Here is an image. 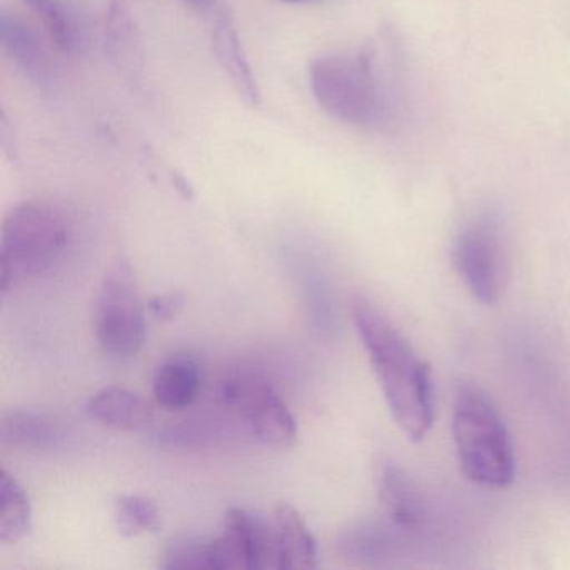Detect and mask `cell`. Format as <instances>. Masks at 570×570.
Segmentation results:
<instances>
[{"label":"cell","mask_w":570,"mask_h":570,"mask_svg":"<svg viewBox=\"0 0 570 570\" xmlns=\"http://www.w3.org/2000/svg\"><path fill=\"white\" fill-rule=\"evenodd\" d=\"M352 316L393 420L406 436L420 442L433 425L429 366L365 296L353 299Z\"/></svg>","instance_id":"1"},{"label":"cell","mask_w":570,"mask_h":570,"mask_svg":"<svg viewBox=\"0 0 570 570\" xmlns=\"http://www.w3.org/2000/svg\"><path fill=\"white\" fill-rule=\"evenodd\" d=\"M71 219L52 203L31 199L6 215L0 242V293L8 295L31 278L51 272L68 252Z\"/></svg>","instance_id":"2"},{"label":"cell","mask_w":570,"mask_h":570,"mask_svg":"<svg viewBox=\"0 0 570 570\" xmlns=\"http://www.w3.org/2000/svg\"><path fill=\"white\" fill-rule=\"evenodd\" d=\"M452 432L460 469L470 482L489 489L512 483V440L492 399L479 386L466 383L456 392Z\"/></svg>","instance_id":"3"},{"label":"cell","mask_w":570,"mask_h":570,"mask_svg":"<svg viewBox=\"0 0 570 570\" xmlns=\"http://www.w3.org/2000/svg\"><path fill=\"white\" fill-rule=\"evenodd\" d=\"M309 86L320 108L355 128H376L386 119L385 92L368 55H333L309 66Z\"/></svg>","instance_id":"4"},{"label":"cell","mask_w":570,"mask_h":570,"mask_svg":"<svg viewBox=\"0 0 570 570\" xmlns=\"http://www.w3.org/2000/svg\"><path fill=\"white\" fill-rule=\"evenodd\" d=\"M92 328L101 348L118 358H131L145 345V308L135 272L126 259L112 263L102 278Z\"/></svg>","instance_id":"5"},{"label":"cell","mask_w":570,"mask_h":570,"mask_svg":"<svg viewBox=\"0 0 570 570\" xmlns=\"http://www.w3.org/2000/svg\"><path fill=\"white\" fill-rule=\"evenodd\" d=\"M453 266L473 298L495 305L509 282V253L502 228L493 216L466 223L453 243Z\"/></svg>","instance_id":"6"},{"label":"cell","mask_w":570,"mask_h":570,"mask_svg":"<svg viewBox=\"0 0 570 570\" xmlns=\"http://www.w3.org/2000/svg\"><path fill=\"white\" fill-rule=\"evenodd\" d=\"M218 402L235 410L246 429L263 445L289 449L298 439V425L282 396L255 375H233L219 385Z\"/></svg>","instance_id":"7"},{"label":"cell","mask_w":570,"mask_h":570,"mask_svg":"<svg viewBox=\"0 0 570 570\" xmlns=\"http://www.w3.org/2000/svg\"><path fill=\"white\" fill-rule=\"evenodd\" d=\"M223 570L279 569L275 523L248 509H229L218 535Z\"/></svg>","instance_id":"8"},{"label":"cell","mask_w":570,"mask_h":570,"mask_svg":"<svg viewBox=\"0 0 570 570\" xmlns=\"http://www.w3.org/2000/svg\"><path fill=\"white\" fill-rule=\"evenodd\" d=\"M65 423L36 410H9L0 419V443L28 452L58 450L68 443Z\"/></svg>","instance_id":"9"},{"label":"cell","mask_w":570,"mask_h":570,"mask_svg":"<svg viewBox=\"0 0 570 570\" xmlns=\"http://www.w3.org/2000/svg\"><path fill=\"white\" fill-rule=\"evenodd\" d=\"M400 530L395 523L362 520L346 527L338 537L340 556L353 566L382 567L400 552Z\"/></svg>","instance_id":"10"},{"label":"cell","mask_w":570,"mask_h":570,"mask_svg":"<svg viewBox=\"0 0 570 570\" xmlns=\"http://www.w3.org/2000/svg\"><path fill=\"white\" fill-rule=\"evenodd\" d=\"M203 383V365L193 353H175L159 363L153 376L156 403L169 412L195 403Z\"/></svg>","instance_id":"11"},{"label":"cell","mask_w":570,"mask_h":570,"mask_svg":"<svg viewBox=\"0 0 570 570\" xmlns=\"http://www.w3.org/2000/svg\"><path fill=\"white\" fill-rule=\"evenodd\" d=\"M212 49L219 68L232 82L238 98L249 108L262 106V91L246 59L238 32L228 19H219L212 32Z\"/></svg>","instance_id":"12"},{"label":"cell","mask_w":570,"mask_h":570,"mask_svg":"<svg viewBox=\"0 0 570 570\" xmlns=\"http://www.w3.org/2000/svg\"><path fill=\"white\" fill-rule=\"evenodd\" d=\"M89 416L109 429L139 430L151 423L153 406L139 393L122 386L99 390L86 405Z\"/></svg>","instance_id":"13"},{"label":"cell","mask_w":570,"mask_h":570,"mask_svg":"<svg viewBox=\"0 0 570 570\" xmlns=\"http://www.w3.org/2000/svg\"><path fill=\"white\" fill-rule=\"evenodd\" d=\"M380 502L390 522L402 530H415L426 519V507L415 482L396 465L383 466L380 473Z\"/></svg>","instance_id":"14"},{"label":"cell","mask_w":570,"mask_h":570,"mask_svg":"<svg viewBox=\"0 0 570 570\" xmlns=\"http://www.w3.org/2000/svg\"><path fill=\"white\" fill-rule=\"evenodd\" d=\"M0 48L24 72L26 78L45 85L49 61L38 35L26 22L9 12H0Z\"/></svg>","instance_id":"15"},{"label":"cell","mask_w":570,"mask_h":570,"mask_svg":"<svg viewBox=\"0 0 570 570\" xmlns=\"http://www.w3.org/2000/svg\"><path fill=\"white\" fill-rule=\"evenodd\" d=\"M279 569H315L316 542L295 507L286 502L273 509Z\"/></svg>","instance_id":"16"},{"label":"cell","mask_w":570,"mask_h":570,"mask_svg":"<svg viewBox=\"0 0 570 570\" xmlns=\"http://www.w3.org/2000/svg\"><path fill=\"white\" fill-rule=\"evenodd\" d=\"M159 567L165 570H222L216 537L178 535L163 543Z\"/></svg>","instance_id":"17"},{"label":"cell","mask_w":570,"mask_h":570,"mask_svg":"<svg viewBox=\"0 0 570 570\" xmlns=\"http://www.w3.org/2000/svg\"><path fill=\"white\" fill-rule=\"evenodd\" d=\"M31 500L14 475L0 472V542L18 543L31 530Z\"/></svg>","instance_id":"18"},{"label":"cell","mask_w":570,"mask_h":570,"mask_svg":"<svg viewBox=\"0 0 570 570\" xmlns=\"http://www.w3.org/2000/svg\"><path fill=\"white\" fill-rule=\"evenodd\" d=\"M132 0H111L108 11V48L112 61L125 71H139L138 35L132 21Z\"/></svg>","instance_id":"19"},{"label":"cell","mask_w":570,"mask_h":570,"mask_svg":"<svg viewBox=\"0 0 570 570\" xmlns=\"http://www.w3.org/2000/svg\"><path fill=\"white\" fill-rule=\"evenodd\" d=\"M115 522L121 535L138 537L161 527V512L149 497L119 495L115 502Z\"/></svg>","instance_id":"20"},{"label":"cell","mask_w":570,"mask_h":570,"mask_svg":"<svg viewBox=\"0 0 570 570\" xmlns=\"http://www.w3.org/2000/svg\"><path fill=\"white\" fill-rule=\"evenodd\" d=\"M22 2L42 19L49 38L59 51H75L78 45V31L61 0H22Z\"/></svg>","instance_id":"21"},{"label":"cell","mask_w":570,"mask_h":570,"mask_svg":"<svg viewBox=\"0 0 570 570\" xmlns=\"http://www.w3.org/2000/svg\"><path fill=\"white\" fill-rule=\"evenodd\" d=\"M159 445L175 449H206L223 439L222 430L212 422H181L158 433Z\"/></svg>","instance_id":"22"},{"label":"cell","mask_w":570,"mask_h":570,"mask_svg":"<svg viewBox=\"0 0 570 570\" xmlns=\"http://www.w3.org/2000/svg\"><path fill=\"white\" fill-rule=\"evenodd\" d=\"M185 305V295L183 293H165V295L155 296L149 299L148 308L153 316L163 322L175 320Z\"/></svg>","instance_id":"23"},{"label":"cell","mask_w":570,"mask_h":570,"mask_svg":"<svg viewBox=\"0 0 570 570\" xmlns=\"http://www.w3.org/2000/svg\"><path fill=\"white\" fill-rule=\"evenodd\" d=\"M188 4H191L193 8L202 9V11H205V9L212 8L213 0H186Z\"/></svg>","instance_id":"24"},{"label":"cell","mask_w":570,"mask_h":570,"mask_svg":"<svg viewBox=\"0 0 570 570\" xmlns=\"http://www.w3.org/2000/svg\"><path fill=\"white\" fill-rule=\"evenodd\" d=\"M283 2H288V4H308V2H316V0H283Z\"/></svg>","instance_id":"25"}]
</instances>
